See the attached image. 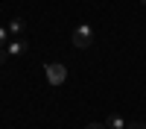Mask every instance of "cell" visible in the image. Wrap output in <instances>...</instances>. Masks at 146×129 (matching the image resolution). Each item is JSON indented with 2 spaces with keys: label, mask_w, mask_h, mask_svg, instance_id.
Here are the masks:
<instances>
[{
  "label": "cell",
  "mask_w": 146,
  "mask_h": 129,
  "mask_svg": "<svg viewBox=\"0 0 146 129\" xmlns=\"http://www.w3.org/2000/svg\"><path fill=\"white\" fill-rule=\"evenodd\" d=\"M44 74H47V82H50V85H64L67 68L58 65V62H47V65H44Z\"/></svg>",
  "instance_id": "1"
},
{
  "label": "cell",
  "mask_w": 146,
  "mask_h": 129,
  "mask_svg": "<svg viewBox=\"0 0 146 129\" xmlns=\"http://www.w3.org/2000/svg\"><path fill=\"white\" fill-rule=\"evenodd\" d=\"M73 44L82 47V50L94 44V29H91V23H79V27L73 29Z\"/></svg>",
  "instance_id": "2"
},
{
  "label": "cell",
  "mask_w": 146,
  "mask_h": 129,
  "mask_svg": "<svg viewBox=\"0 0 146 129\" xmlns=\"http://www.w3.org/2000/svg\"><path fill=\"white\" fill-rule=\"evenodd\" d=\"M27 50H29V44L23 41V38H18V41L6 44V53H9V56H21V53H27Z\"/></svg>",
  "instance_id": "3"
},
{
  "label": "cell",
  "mask_w": 146,
  "mask_h": 129,
  "mask_svg": "<svg viewBox=\"0 0 146 129\" xmlns=\"http://www.w3.org/2000/svg\"><path fill=\"white\" fill-rule=\"evenodd\" d=\"M9 35H18V38H21V35L23 32H27V21H23V18H15V21H9Z\"/></svg>",
  "instance_id": "4"
},
{
  "label": "cell",
  "mask_w": 146,
  "mask_h": 129,
  "mask_svg": "<svg viewBox=\"0 0 146 129\" xmlns=\"http://www.w3.org/2000/svg\"><path fill=\"white\" fill-rule=\"evenodd\" d=\"M105 129H129V123H126L120 114H108V117H105Z\"/></svg>",
  "instance_id": "5"
},
{
  "label": "cell",
  "mask_w": 146,
  "mask_h": 129,
  "mask_svg": "<svg viewBox=\"0 0 146 129\" xmlns=\"http://www.w3.org/2000/svg\"><path fill=\"white\" fill-rule=\"evenodd\" d=\"M6 41H9V29H6V27H0V50L6 47Z\"/></svg>",
  "instance_id": "6"
},
{
  "label": "cell",
  "mask_w": 146,
  "mask_h": 129,
  "mask_svg": "<svg viewBox=\"0 0 146 129\" xmlns=\"http://www.w3.org/2000/svg\"><path fill=\"white\" fill-rule=\"evenodd\" d=\"M6 59H9V53H6V47H3V50H0V65H3Z\"/></svg>",
  "instance_id": "7"
},
{
  "label": "cell",
  "mask_w": 146,
  "mask_h": 129,
  "mask_svg": "<svg viewBox=\"0 0 146 129\" xmlns=\"http://www.w3.org/2000/svg\"><path fill=\"white\" fill-rule=\"evenodd\" d=\"M85 129H105V123H91V126H85Z\"/></svg>",
  "instance_id": "8"
},
{
  "label": "cell",
  "mask_w": 146,
  "mask_h": 129,
  "mask_svg": "<svg viewBox=\"0 0 146 129\" xmlns=\"http://www.w3.org/2000/svg\"><path fill=\"white\" fill-rule=\"evenodd\" d=\"M129 129H146L143 123H129Z\"/></svg>",
  "instance_id": "9"
},
{
  "label": "cell",
  "mask_w": 146,
  "mask_h": 129,
  "mask_svg": "<svg viewBox=\"0 0 146 129\" xmlns=\"http://www.w3.org/2000/svg\"><path fill=\"white\" fill-rule=\"evenodd\" d=\"M140 3H143V6H146V0H140Z\"/></svg>",
  "instance_id": "10"
}]
</instances>
